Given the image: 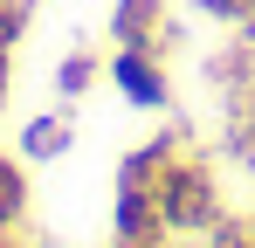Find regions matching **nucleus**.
Returning <instances> with one entry per match:
<instances>
[{
  "label": "nucleus",
  "mask_w": 255,
  "mask_h": 248,
  "mask_svg": "<svg viewBox=\"0 0 255 248\" xmlns=\"http://www.w3.org/2000/svg\"><path fill=\"white\" fill-rule=\"evenodd\" d=\"M152 200H159V221H166V235H207L214 221L228 214L221 207V179H214V159L186 138V145H172L159 172H152Z\"/></svg>",
  "instance_id": "nucleus-1"
},
{
  "label": "nucleus",
  "mask_w": 255,
  "mask_h": 248,
  "mask_svg": "<svg viewBox=\"0 0 255 248\" xmlns=\"http://www.w3.org/2000/svg\"><path fill=\"white\" fill-rule=\"evenodd\" d=\"M104 76L118 83V97L131 111H172V69L159 48H111Z\"/></svg>",
  "instance_id": "nucleus-2"
},
{
  "label": "nucleus",
  "mask_w": 255,
  "mask_h": 248,
  "mask_svg": "<svg viewBox=\"0 0 255 248\" xmlns=\"http://www.w3.org/2000/svg\"><path fill=\"white\" fill-rule=\"evenodd\" d=\"M111 48H159V55H172L179 28H172L166 0H111Z\"/></svg>",
  "instance_id": "nucleus-3"
},
{
  "label": "nucleus",
  "mask_w": 255,
  "mask_h": 248,
  "mask_svg": "<svg viewBox=\"0 0 255 248\" xmlns=\"http://www.w3.org/2000/svg\"><path fill=\"white\" fill-rule=\"evenodd\" d=\"M69 145H76L69 111H35V118L21 124V138H14V152H21L28 165H55V159H69Z\"/></svg>",
  "instance_id": "nucleus-4"
},
{
  "label": "nucleus",
  "mask_w": 255,
  "mask_h": 248,
  "mask_svg": "<svg viewBox=\"0 0 255 248\" xmlns=\"http://www.w3.org/2000/svg\"><path fill=\"white\" fill-rule=\"evenodd\" d=\"M221 152L242 165V172H255V83L221 104Z\"/></svg>",
  "instance_id": "nucleus-5"
},
{
  "label": "nucleus",
  "mask_w": 255,
  "mask_h": 248,
  "mask_svg": "<svg viewBox=\"0 0 255 248\" xmlns=\"http://www.w3.org/2000/svg\"><path fill=\"white\" fill-rule=\"evenodd\" d=\"M35 214V186H28V159L21 152H0V228L21 235Z\"/></svg>",
  "instance_id": "nucleus-6"
},
{
  "label": "nucleus",
  "mask_w": 255,
  "mask_h": 248,
  "mask_svg": "<svg viewBox=\"0 0 255 248\" xmlns=\"http://www.w3.org/2000/svg\"><path fill=\"white\" fill-rule=\"evenodd\" d=\"M97 83H104V55L76 41V48H69V55L55 62V97H62V104H76V97H90Z\"/></svg>",
  "instance_id": "nucleus-7"
},
{
  "label": "nucleus",
  "mask_w": 255,
  "mask_h": 248,
  "mask_svg": "<svg viewBox=\"0 0 255 248\" xmlns=\"http://www.w3.org/2000/svg\"><path fill=\"white\" fill-rule=\"evenodd\" d=\"M35 7H42V0H0V41H7V48H21V41H28Z\"/></svg>",
  "instance_id": "nucleus-8"
},
{
  "label": "nucleus",
  "mask_w": 255,
  "mask_h": 248,
  "mask_svg": "<svg viewBox=\"0 0 255 248\" xmlns=\"http://www.w3.org/2000/svg\"><path fill=\"white\" fill-rule=\"evenodd\" d=\"M207 248H255V228H249V214H221L207 228Z\"/></svg>",
  "instance_id": "nucleus-9"
},
{
  "label": "nucleus",
  "mask_w": 255,
  "mask_h": 248,
  "mask_svg": "<svg viewBox=\"0 0 255 248\" xmlns=\"http://www.w3.org/2000/svg\"><path fill=\"white\" fill-rule=\"evenodd\" d=\"M193 7H200L207 21H221V28H242V21L255 14V0H193Z\"/></svg>",
  "instance_id": "nucleus-10"
},
{
  "label": "nucleus",
  "mask_w": 255,
  "mask_h": 248,
  "mask_svg": "<svg viewBox=\"0 0 255 248\" xmlns=\"http://www.w3.org/2000/svg\"><path fill=\"white\" fill-rule=\"evenodd\" d=\"M7 90H14V48L0 41V111H7Z\"/></svg>",
  "instance_id": "nucleus-11"
},
{
  "label": "nucleus",
  "mask_w": 255,
  "mask_h": 248,
  "mask_svg": "<svg viewBox=\"0 0 255 248\" xmlns=\"http://www.w3.org/2000/svg\"><path fill=\"white\" fill-rule=\"evenodd\" d=\"M0 248H21V235H7V228H0Z\"/></svg>",
  "instance_id": "nucleus-12"
},
{
  "label": "nucleus",
  "mask_w": 255,
  "mask_h": 248,
  "mask_svg": "<svg viewBox=\"0 0 255 248\" xmlns=\"http://www.w3.org/2000/svg\"><path fill=\"white\" fill-rule=\"evenodd\" d=\"M249 228H255V207H249Z\"/></svg>",
  "instance_id": "nucleus-13"
},
{
  "label": "nucleus",
  "mask_w": 255,
  "mask_h": 248,
  "mask_svg": "<svg viewBox=\"0 0 255 248\" xmlns=\"http://www.w3.org/2000/svg\"><path fill=\"white\" fill-rule=\"evenodd\" d=\"M118 248H125V242H118ZM159 248H172V242H159Z\"/></svg>",
  "instance_id": "nucleus-14"
},
{
  "label": "nucleus",
  "mask_w": 255,
  "mask_h": 248,
  "mask_svg": "<svg viewBox=\"0 0 255 248\" xmlns=\"http://www.w3.org/2000/svg\"><path fill=\"white\" fill-rule=\"evenodd\" d=\"M249 21H255V14H249Z\"/></svg>",
  "instance_id": "nucleus-15"
}]
</instances>
